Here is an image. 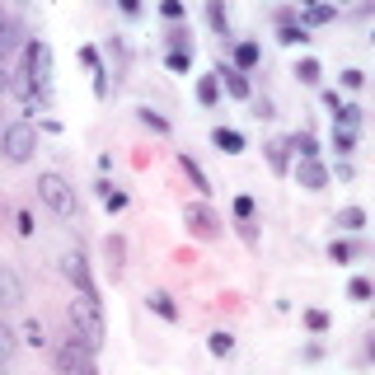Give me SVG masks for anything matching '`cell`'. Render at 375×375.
Wrapping results in <instances>:
<instances>
[{"mask_svg": "<svg viewBox=\"0 0 375 375\" xmlns=\"http://www.w3.org/2000/svg\"><path fill=\"white\" fill-rule=\"evenodd\" d=\"M66 319H71V338H76L80 347L99 352V343H104V314H99V300L76 296L71 300V310H66Z\"/></svg>", "mask_w": 375, "mask_h": 375, "instance_id": "cell-1", "label": "cell"}, {"mask_svg": "<svg viewBox=\"0 0 375 375\" xmlns=\"http://www.w3.org/2000/svg\"><path fill=\"white\" fill-rule=\"evenodd\" d=\"M24 66H29V90L47 104V99H52V47H47L43 38H33V43L24 47Z\"/></svg>", "mask_w": 375, "mask_h": 375, "instance_id": "cell-2", "label": "cell"}, {"mask_svg": "<svg viewBox=\"0 0 375 375\" xmlns=\"http://www.w3.org/2000/svg\"><path fill=\"white\" fill-rule=\"evenodd\" d=\"M0 150H5L10 164H24V160L38 150V132H33V122H10L5 127V136H0Z\"/></svg>", "mask_w": 375, "mask_h": 375, "instance_id": "cell-3", "label": "cell"}, {"mask_svg": "<svg viewBox=\"0 0 375 375\" xmlns=\"http://www.w3.org/2000/svg\"><path fill=\"white\" fill-rule=\"evenodd\" d=\"M38 197H43L57 216H76V188L66 183L62 174H43V178H38Z\"/></svg>", "mask_w": 375, "mask_h": 375, "instance_id": "cell-4", "label": "cell"}, {"mask_svg": "<svg viewBox=\"0 0 375 375\" xmlns=\"http://www.w3.org/2000/svg\"><path fill=\"white\" fill-rule=\"evenodd\" d=\"M57 371L62 375H99V366H94L90 347H80L76 338H66V343L57 347Z\"/></svg>", "mask_w": 375, "mask_h": 375, "instance_id": "cell-5", "label": "cell"}, {"mask_svg": "<svg viewBox=\"0 0 375 375\" xmlns=\"http://www.w3.org/2000/svg\"><path fill=\"white\" fill-rule=\"evenodd\" d=\"M183 225H188L192 239H216V234H220V216L206 202H188L183 206Z\"/></svg>", "mask_w": 375, "mask_h": 375, "instance_id": "cell-6", "label": "cell"}, {"mask_svg": "<svg viewBox=\"0 0 375 375\" xmlns=\"http://www.w3.org/2000/svg\"><path fill=\"white\" fill-rule=\"evenodd\" d=\"M62 272H66V277H71V281L80 286V296L99 300V291H94V281H90V263H85L80 253H66V258H62Z\"/></svg>", "mask_w": 375, "mask_h": 375, "instance_id": "cell-7", "label": "cell"}, {"mask_svg": "<svg viewBox=\"0 0 375 375\" xmlns=\"http://www.w3.org/2000/svg\"><path fill=\"white\" fill-rule=\"evenodd\" d=\"M216 85H225V94H230V99H249V80L239 76L234 66H225V62L216 66Z\"/></svg>", "mask_w": 375, "mask_h": 375, "instance_id": "cell-8", "label": "cell"}, {"mask_svg": "<svg viewBox=\"0 0 375 375\" xmlns=\"http://www.w3.org/2000/svg\"><path fill=\"white\" fill-rule=\"evenodd\" d=\"M296 178H300V188H310V192H319V188L328 183V169L319 164V160H300V164H296Z\"/></svg>", "mask_w": 375, "mask_h": 375, "instance_id": "cell-9", "label": "cell"}, {"mask_svg": "<svg viewBox=\"0 0 375 375\" xmlns=\"http://www.w3.org/2000/svg\"><path fill=\"white\" fill-rule=\"evenodd\" d=\"M211 146L225 150V155H239V150H244V136H239L234 127H216V132H211Z\"/></svg>", "mask_w": 375, "mask_h": 375, "instance_id": "cell-10", "label": "cell"}, {"mask_svg": "<svg viewBox=\"0 0 375 375\" xmlns=\"http://www.w3.org/2000/svg\"><path fill=\"white\" fill-rule=\"evenodd\" d=\"M24 300V286H19V277L10 272V267H0V305H19Z\"/></svg>", "mask_w": 375, "mask_h": 375, "instance_id": "cell-11", "label": "cell"}, {"mask_svg": "<svg viewBox=\"0 0 375 375\" xmlns=\"http://www.w3.org/2000/svg\"><path fill=\"white\" fill-rule=\"evenodd\" d=\"M258 57H263V52H258V43H234V71H239V76H244V71H253V66H258Z\"/></svg>", "mask_w": 375, "mask_h": 375, "instance_id": "cell-12", "label": "cell"}, {"mask_svg": "<svg viewBox=\"0 0 375 375\" xmlns=\"http://www.w3.org/2000/svg\"><path fill=\"white\" fill-rule=\"evenodd\" d=\"M286 146H291L300 160H319V141H314L310 132H296V136H286Z\"/></svg>", "mask_w": 375, "mask_h": 375, "instance_id": "cell-13", "label": "cell"}, {"mask_svg": "<svg viewBox=\"0 0 375 375\" xmlns=\"http://www.w3.org/2000/svg\"><path fill=\"white\" fill-rule=\"evenodd\" d=\"M267 164H272V169L277 174H286V164H291V146H286V141H267Z\"/></svg>", "mask_w": 375, "mask_h": 375, "instance_id": "cell-14", "label": "cell"}, {"mask_svg": "<svg viewBox=\"0 0 375 375\" xmlns=\"http://www.w3.org/2000/svg\"><path fill=\"white\" fill-rule=\"evenodd\" d=\"M178 169H183L188 178H192V188H197V192H211V183H206L202 164H197V160H192V155H178Z\"/></svg>", "mask_w": 375, "mask_h": 375, "instance_id": "cell-15", "label": "cell"}, {"mask_svg": "<svg viewBox=\"0 0 375 375\" xmlns=\"http://www.w3.org/2000/svg\"><path fill=\"white\" fill-rule=\"evenodd\" d=\"M328 19H338L333 5H310V10H300V29H310V24H328Z\"/></svg>", "mask_w": 375, "mask_h": 375, "instance_id": "cell-16", "label": "cell"}, {"mask_svg": "<svg viewBox=\"0 0 375 375\" xmlns=\"http://www.w3.org/2000/svg\"><path fill=\"white\" fill-rule=\"evenodd\" d=\"M357 122H361V108H357V104H343V108L333 113V127H338V132H357Z\"/></svg>", "mask_w": 375, "mask_h": 375, "instance_id": "cell-17", "label": "cell"}, {"mask_svg": "<svg viewBox=\"0 0 375 375\" xmlns=\"http://www.w3.org/2000/svg\"><path fill=\"white\" fill-rule=\"evenodd\" d=\"M206 24H211L220 38H230V15H225V5H216V0H211V5H206Z\"/></svg>", "mask_w": 375, "mask_h": 375, "instance_id": "cell-18", "label": "cell"}, {"mask_svg": "<svg viewBox=\"0 0 375 375\" xmlns=\"http://www.w3.org/2000/svg\"><path fill=\"white\" fill-rule=\"evenodd\" d=\"M10 361H15V333H10L5 319H0V375L10 371Z\"/></svg>", "mask_w": 375, "mask_h": 375, "instance_id": "cell-19", "label": "cell"}, {"mask_svg": "<svg viewBox=\"0 0 375 375\" xmlns=\"http://www.w3.org/2000/svg\"><path fill=\"white\" fill-rule=\"evenodd\" d=\"M150 310H155L160 319H169V324L178 319V305H174V296H164V291H155V296H150Z\"/></svg>", "mask_w": 375, "mask_h": 375, "instance_id": "cell-20", "label": "cell"}, {"mask_svg": "<svg viewBox=\"0 0 375 375\" xmlns=\"http://www.w3.org/2000/svg\"><path fill=\"white\" fill-rule=\"evenodd\" d=\"M15 43H19V29L10 24V19H0V62H5V57L15 52Z\"/></svg>", "mask_w": 375, "mask_h": 375, "instance_id": "cell-21", "label": "cell"}, {"mask_svg": "<svg viewBox=\"0 0 375 375\" xmlns=\"http://www.w3.org/2000/svg\"><path fill=\"white\" fill-rule=\"evenodd\" d=\"M206 347H211V357H230V352H234V338H230V333H220V328H216V333L206 338Z\"/></svg>", "mask_w": 375, "mask_h": 375, "instance_id": "cell-22", "label": "cell"}, {"mask_svg": "<svg viewBox=\"0 0 375 375\" xmlns=\"http://www.w3.org/2000/svg\"><path fill=\"white\" fill-rule=\"evenodd\" d=\"M277 43L281 47H296V43H310V33L300 29V24H286V29H277Z\"/></svg>", "mask_w": 375, "mask_h": 375, "instance_id": "cell-23", "label": "cell"}, {"mask_svg": "<svg viewBox=\"0 0 375 375\" xmlns=\"http://www.w3.org/2000/svg\"><path fill=\"white\" fill-rule=\"evenodd\" d=\"M296 76H300V85H319V76H324V66L314 62V57H305V62L296 66Z\"/></svg>", "mask_w": 375, "mask_h": 375, "instance_id": "cell-24", "label": "cell"}, {"mask_svg": "<svg viewBox=\"0 0 375 375\" xmlns=\"http://www.w3.org/2000/svg\"><path fill=\"white\" fill-rule=\"evenodd\" d=\"M338 225H343V230H361V225H366V211H361V206H343V211H338Z\"/></svg>", "mask_w": 375, "mask_h": 375, "instance_id": "cell-25", "label": "cell"}, {"mask_svg": "<svg viewBox=\"0 0 375 375\" xmlns=\"http://www.w3.org/2000/svg\"><path fill=\"white\" fill-rule=\"evenodd\" d=\"M197 99H202L206 108H211V104L220 99V85H216V76H202V80H197Z\"/></svg>", "mask_w": 375, "mask_h": 375, "instance_id": "cell-26", "label": "cell"}, {"mask_svg": "<svg viewBox=\"0 0 375 375\" xmlns=\"http://www.w3.org/2000/svg\"><path fill=\"white\" fill-rule=\"evenodd\" d=\"M169 38V52H183V57H192V38H188L183 29H174V33H164Z\"/></svg>", "mask_w": 375, "mask_h": 375, "instance_id": "cell-27", "label": "cell"}, {"mask_svg": "<svg viewBox=\"0 0 375 375\" xmlns=\"http://www.w3.org/2000/svg\"><path fill=\"white\" fill-rule=\"evenodd\" d=\"M352 146H357V136H352V132H338V127H333V150H338V155H352Z\"/></svg>", "mask_w": 375, "mask_h": 375, "instance_id": "cell-28", "label": "cell"}, {"mask_svg": "<svg viewBox=\"0 0 375 375\" xmlns=\"http://www.w3.org/2000/svg\"><path fill=\"white\" fill-rule=\"evenodd\" d=\"M352 253H361V249H352V244H343V239H333V244H328V258H333V263H347Z\"/></svg>", "mask_w": 375, "mask_h": 375, "instance_id": "cell-29", "label": "cell"}, {"mask_svg": "<svg viewBox=\"0 0 375 375\" xmlns=\"http://www.w3.org/2000/svg\"><path fill=\"white\" fill-rule=\"evenodd\" d=\"M305 328H310V333H324V328H328V314L324 310H305Z\"/></svg>", "mask_w": 375, "mask_h": 375, "instance_id": "cell-30", "label": "cell"}, {"mask_svg": "<svg viewBox=\"0 0 375 375\" xmlns=\"http://www.w3.org/2000/svg\"><path fill=\"white\" fill-rule=\"evenodd\" d=\"M141 122L150 127V132H169V118H160V113H150V108H141Z\"/></svg>", "mask_w": 375, "mask_h": 375, "instance_id": "cell-31", "label": "cell"}, {"mask_svg": "<svg viewBox=\"0 0 375 375\" xmlns=\"http://www.w3.org/2000/svg\"><path fill=\"white\" fill-rule=\"evenodd\" d=\"M347 296H352V300H371V281H366V277H352Z\"/></svg>", "mask_w": 375, "mask_h": 375, "instance_id": "cell-32", "label": "cell"}, {"mask_svg": "<svg viewBox=\"0 0 375 375\" xmlns=\"http://www.w3.org/2000/svg\"><path fill=\"white\" fill-rule=\"evenodd\" d=\"M24 338H29L33 347H43L47 338H43V324H38V319H29V324H24Z\"/></svg>", "mask_w": 375, "mask_h": 375, "instance_id": "cell-33", "label": "cell"}, {"mask_svg": "<svg viewBox=\"0 0 375 375\" xmlns=\"http://www.w3.org/2000/svg\"><path fill=\"white\" fill-rule=\"evenodd\" d=\"M164 66H169V71H178V76H183L188 66H192V57H183V52H169V57H164Z\"/></svg>", "mask_w": 375, "mask_h": 375, "instance_id": "cell-34", "label": "cell"}, {"mask_svg": "<svg viewBox=\"0 0 375 375\" xmlns=\"http://www.w3.org/2000/svg\"><path fill=\"white\" fill-rule=\"evenodd\" d=\"M104 206H108V211H122V206H127V192L108 188V192H104Z\"/></svg>", "mask_w": 375, "mask_h": 375, "instance_id": "cell-35", "label": "cell"}, {"mask_svg": "<svg viewBox=\"0 0 375 375\" xmlns=\"http://www.w3.org/2000/svg\"><path fill=\"white\" fill-rule=\"evenodd\" d=\"M108 258H113V277L122 272V239H108Z\"/></svg>", "mask_w": 375, "mask_h": 375, "instance_id": "cell-36", "label": "cell"}, {"mask_svg": "<svg viewBox=\"0 0 375 375\" xmlns=\"http://www.w3.org/2000/svg\"><path fill=\"white\" fill-rule=\"evenodd\" d=\"M160 15H164V19H169V24H174V19H183L188 10H183V5H178V0H164V5H160Z\"/></svg>", "mask_w": 375, "mask_h": 375, "instance_id": "cell-37", "label": "cell"}, {"mask_svg": "<svg viewBox=\"0 0 375 375\" xmlns=\"http://www.w3.org/2000/svg\"><path fill=\"white\" fill-rule=\"evenodd\" d=\"M343 85H347V90H361V85H366V71H357V66L343 71Z\"/></svg>", "mask_w": 375, "mask_h": 375, "instance_id": "cell-38", "label": "cell"}, {"mask_svg": "<svg viewBox=\"0 0 375 375\" xmlns=\"http://www.w3.org/2000/svg\"><path fill=\"white\" fill-rule=\"evenodd\" d=\"M234 216H239V220H253V197H234Z\"/></svg>", "mask_w": 375, "mask_h": 375, "instance_id": "cell-39", "label": "cell"}, {"mask_svg": "<svg viewBox=\"0 0 375 375\" xmlns=\"http://www.w3.org/2000/svg\"><path fill=\"white\" fill-rule=\"evenodd\" d=\"M324 108H333V113L343 108V99H338V90H324Z\"/></svg>", "mask_w": 375, "mask_h": 375, "instance_id": "cell-40", "label": "cell"}, {"mask_svg": "<svg viewBox=\"0 0 375 375\" xmlns=\"http://www.w3.org/2000/svg\"><path fill=\"white\" fill-rule=\"evenodd\" d=\"M10 90V76H5V66H0V94Z\"/></svg>", "mask_w": 375, "mask_h": 375, "instance_id": "cell-41", "label": "cell"}]
</instances>
